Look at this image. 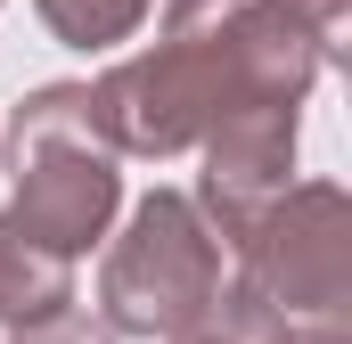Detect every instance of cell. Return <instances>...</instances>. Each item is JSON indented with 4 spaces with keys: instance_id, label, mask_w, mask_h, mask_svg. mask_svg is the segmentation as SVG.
<instances>
[{
    "instance_id": "cell-1",
    "label": "cell",
    "mask_w": 352,
    "mask_h": 344,
    "mask_svg": "<svg viewBox=\"0 0 352 344\" xmlns=\"http://www.w3.org/2000/svg\"><path fill=\"white\" fill-rule=\"evenodd\" d=\"M8 172H16V222L33 238H50L58 255H90L123 205V172H115V148L98 140L90 123V90L82 83H50L33 98H16L8 131Z\"/></svg>"
},
{
    "instance_id": "cell-9",
    "label": "cell",
    "mask_w": 352,
    "mask_h": 344,
    "mask_svg": "<svg viewBox=\"0 0 352 344\" xmlns=\"http://www.w3.org/2000/svg\"><path fill=\"white\" fill-rule=\"evenodd\" d=\"M287 8H295V17H303V25L336 50V58H344V0H287Z\"/></svg>"
},
{
    "instance_id": "cell-3",
    "label": "cell",
    "mask_w": 352,
    "mask_h": 344,
    "mask_svg": "<svg viewBox=\"0 0 352 344\" xmlns=\"http://www.w3.org/2000/svg\"><path fill=\"white\" fill-rule=\"evenodd\" d=\"M230 255H238V279L221 287V303H238V312H344L352 303V205H344V189L336 180L278 189Z\"/></svg>"
},
{
    "instance_id": "cell-5",
    "label": "cell",
    "mask_w": 352,
    "mask_h": 344,
    "mask_svg": "<svg viewBox=\"0 0 352 344\" xmlns=\"http://www.w3.org/2000/svg\"><path fill=\"white\" fill-rule=\"evenodd\" d=\"M74 303V255H58L50 238H33L16 213H0V328L41 320Z\"/></svg>"
},
{
    "instance_id": "cell-8",
    "label": "cell",
    "mask_w": 352,
    "mask_h": 344,
    "mask_svg": "<svg viewBox=\"0 0 352 344\" xmlns=\"http://www.w3.org/2000/svg\"><path fill=\"white\" fill-rule=\"evenodd\" d=\"M8 344H115V328H98L90 312L58 303V312H41V320H16V328H8Z\"/></svg>"
},
{
    "instance_id": "cell-4",
    "label": "cell",
    "mask_w": 352,
    "mask_h": 344,
    "mask_svg": "<svg viewBox=\"0 0 352 344\" xmlns=\"http://www.w3.org/2000/svg\"><path fill=\"white\" fill-rule=\"evenodd\" d=\"M295 131H303V107H287V98H246V107H230V115L197 140V148H205L197 213L213 222L221 246H238V238L254 230V213L287 189V172H295Z\"/></svg>"
},
{
    "instance_id": "cell-2",
    "label": "cell",
    "mask_w": 352,
    "mask_h": 344,
    "mask_svg": "<svg viewBox=\"0 0 352 344\" xmlns=\"http://www.w3.org/2000/svg\"><path fill=\"white\" fill-rule=\"evenodd\" d=\"M221 238L213 222L197 213V197L180 189H156L131 205V230L107 246V270H98V312L115 336H180L197 320L221 312Z\"/></svg>"
},
{
    "instance_id": "cell-6",
    "label": "cell",
    "mask_w": 352,
    "mask_h": 344,
    "mask_svg": "<svg viewBox=\"0 0 352 344\" xmlns=\"http://www.w3.org/2000/svg\"><path fill=\"white\" fill-rule=\"evenodd\" d=\"M33 8H41V25H50L66 50H115V41L140 33V17H148L156 0H33Z\"/></svg>"
},
{
    "instance_id": "cell-10",
    "label": "cell",
    "mask_w": 352,
    "mask_h": 344,
    "mask_svg": "<svg viewBox=\"0 0 352 344\" xmlns=\"http://www.w3.org/2000/svg\"><path fill=\"white\" fill-rule=\"evenodd\" d=\"M164 344H246V336H238V328L213 312V320H197V328H180V336H164Z\"/></svg>"
},
{
    "instance_id": "cell-7",
    "label": "cell",
    "mask_w": 352,
    "mask_h": 344,
    "mask_svg": "<svg viewBox=\"0 0 352 344\" xmlns=\"http://www.w3.org/2000/svg\"><path fill=\"white\" fill-rule=\"evenodd\" d=\"M221 320L246 344H352L344 312H238V303H221Z\"/></svg>"
}]
</instances>
